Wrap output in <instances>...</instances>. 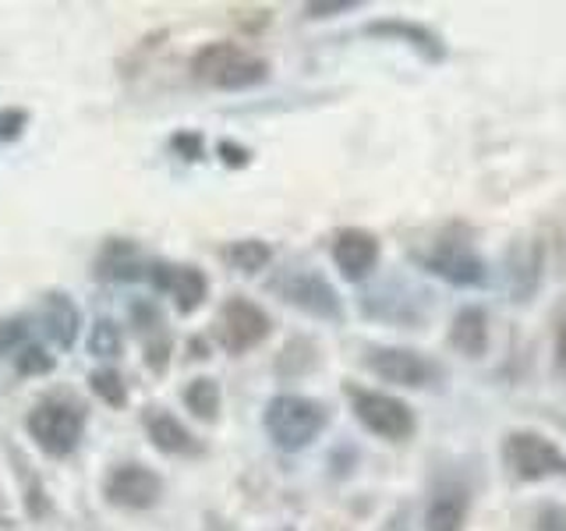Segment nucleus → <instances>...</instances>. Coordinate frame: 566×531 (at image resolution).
I'll return each instance as SVG.
<instances>
[{
	"label": "nucleus",
	"mask_w": 566,
	"mask_h": 531,
	"mask_svg": "<svg viewBox=\"0 0 566 531\" xmlns=\"http://www.w3.org/2000/svg\"><path fill=\"white\" fill-rule=\"evenodd\" d=\"M188 67L195 82L220 88V93H244V88H255L270 79V61H262L252 50L227 43V40L206 43L202 50H195Z\"/></svg>",
	"instance_id": "f257e3e1"
},
{
	"label": "nucleus",
	"mask_w": 566,
	"mask_h": 531,
	"mask_svg": "<svg viewBox=\"0 0 566 531\" xmlns=\"http://www.w3.org/2000/svg\"><path fill=\"white\" fill-rule=\"evenodd\" d=\"M265 436L273 439L276 450L297 454L312 447V442L326 433L329 425V407L305 394H276L262 412Z\"/></svg>",
	"instance_id": "f03ea898"
},
{
	"label": "nucleus",
	"mask_w": 566,
	"mask_h": 531,
	"mask_svg": "<svg viewBox=\"0 0 566 531\" xmlns=\"http://www.w3.org/2000/svg\"><path fill=\"white\" fill-rule=\"evenodd\" d=\"M344 394L365 433L379 436L386 442H407L415 436L418 418L411 412V404H403L400 397L382 394V389H368V386H344Z\"/></svg>",
	"instance_id": "7ed1b4c3"
},
{
	"label": "nucleus",
	"mask_w": 566,
	"mask_h": 531,
	"mask_svg": "<svg viewBox=\"0 0 566 531\" xmlns=\"http://www.w3.org/2000/svg\"><path fill=\"white\" fill-rule=\"evenodd\" d=\"M25 429L46 457H67L82 442L85 412L67 397H46L29 412Z\"/></svg>",
	"instance_id": "20e7f679"
},
{
	"label": "nucleus",
	"mask_w": 566,
	"mask_h": 531,
	"mask_svg": "<svg viewBox=\"0 0 566 531\" xmlns=\"http://www.w3.org/2000/svg\"><path fill=\"white\" fill-rule=\"evenodd\" d=\"M503 465L517 482H545L566 478V454L553 439L535 429H513L503 439Z\"/></svg>",
	"instance_id": "39448f33"
},
{
	"label": "nucleus",
	"mask_w": 566,
	"mask_h": 531,
	"mask_svg": "<svg viewBox=\"0 0 566 531\" xmlns=\"http://www.w3.org/2000/svg\"><path fill=\"white\" fill-rule=\"evenodd\" d=\"M365 368L376 379L389 386H403V389H429L447 379V368L436 358H424L415 347H368L365 354Z\"/></svg>",
	"instance_id": "423d86ee"
},
{
	"label": "nucleus",
	"mask_w": 566,
	"mask_h": 531,
	"mask_svg": "<svg viewBox=\"0 0 566 531\" xmlns=\"http://www.w3.org/2000/svg\"><path fill=\"white\" fill-rule=\"evenodd\" d=\"M270 291L280 301H287V305L301 309L305 315L323 319V323H340V319H344L340 294H336V288L318 270H283L270 283Z\"/></svg>",
	"instance_id": "0eeeda50"
},
{
	"label": "nucleus",
	"mask_w": 566,
	"mask_h": 531,
	"mask_svg": "<svg viewBox=\"0 0 566 531\" xmlns=\"http://www.w3.org/2000/svg\"><path fill=\"white\" fill-rule=\"evenodd\" d=\"M421 266L432 277L453 283V288H485L489 283V266L474 252L468 241L460 238H439L432 241L429 252L421 256Z\"/></svg>",
	"instance_id": "6e6552de"
},
{
	"label": "nucleus",
	"mask_w": 566,
	"mask_h": 531,
	"mask_svg": "<svg viewBox=\"0 0 566 531\" xmlns=\"http://www.w3.org/2000/svg\"><path fill=\"white\" fill-rule=\"evenodd\" d=\"M270 330H273L270 315L248 298H227L217 315V341L227 354H244L259 347L270 336Z\"/></svg>",
	"instance_id": "1a4fd4ad"
},
{
	"label": "nucleus",
	"mask_w": 566,
	"mask_h": 531,
	"mask_svg": "<svg viewBox=\"0 0 566 531\" xmlns=\"http://www.w3.org/2000/svg\"><path fill=\"white\" fill-rule=\"evenodd\" d=\"M103 496H106V503H114L120 510H149L159 503V496H164V478L153 468L128 460V465H117L106 471Z\"/></svg>",
	"instance_id": "9d476101"
},
{
	"label": "nucleus",
	"mask_w": 566,
	"mask_h": 531,
	"mask_svg": "<svg viewBox=\"0 0 566 531\" xmlns=\"http://www.w3.org/2000/svg\"><path fill=\"white\" fill-rule=\"evenodd\" d=\"M361 35L368 40H386V43H400L407 50H415L424 64H442L447 61V43L442 35L421 22H411V18H379V22H368L361 29Z\"/></svg>",
	"instance_id": "9b49d317"
},
{
	"label": "nucleus",
	"mask_w": 566,
	"mask_h": 531,
	"mask_svg": "<svg viewBox=\"0 0 566 531\" xmlns=\"http://www.w3.org/2000/svg\"><path fill=\"white\" fill-rule=\"evenodd\" d=\"M149 280L156 291H164L174 298V309L181 315H191L206 305L209 298V277L195 266H174V262H153Z\"/></svg>",
	"instance_id": "f8f14e48"
},
{
	"label": "nucleus",
	"mask_w": 566,
	"mask_h": 531,
	"mask_svg": "<svg viewBox=\"0 0 566 531\" xmlns=\"http://www.w3.org/2000/svg\"><path fill=\"white\" fill-rule=\"evenodd\" d=\"M329 256H333V266L340 270L344 280L361 283L379 266L382 244H379L376 235H371V230H365V227H347V230H336Z\"/></svg>",
	"instance_id": "ddd939ff"
},
{
	"label": "nucleus",
	"mask_w": 566,
	"mask_h": 531,
	"mask_svg": "<svg viewBox=\"0 0 566 531\" xmlns=\"http://www.w3.org/2000/svg\"><path fill=\"white\" fill-rule=\"evenodd\" d=\"M545 248L542 241H517L506 256V288L513 301H531L542 283Z\"/></svg>",
	"instance_id": "4468645a"
},
{
	"label": "nucleus",
	"mask_w": 566,
	"mask_h": 531,
	"mask_svg": "<svg viewBox=\"0 0 566 531\" xmlns=\"http://www.w3.org/2000/svg\"><path fill=\"white\" fill-rule=\"evenodd\" d=\"M471 492L460 482H439L424 507V531H464Z\"/></svg>",
	"instance_id": "2eb2a0df"
},
{
	"label": "nucleus",
	"mask_w": 566,
	"mask_h": 531,
	"mask_svg": "<svg viewBox=\"0 0 566 531\" xmlns=\"http://www.w3.org/2000/svg\"><path fill=\"white\" fill-rule=\"evenodd\" d=\"M146 433L149 442L167 457H195L202 454V442L188 433V425L181 418H174L164 407H149L146 412Z\"/></svg>",
	"instance_id": "dca6fc26"
},
{
	"label": "nucleus",
	"mask_w": 566,
	"mask_h": 531,
	"mask_svg": "<svg viewBox=\"0 0 566 531\" xmlns=\"http://www.w3.org/2000/svg\"><path fill=\"white\" fill-rule=\"evenodd\" d=\"M96 277L111 283H132L149 277V262L142 259L138 244L128 238H111L103 244V252L96 259Z\"/></svg>",
	"instance_id": "f3484780"
},
{
	"label": "nucleus",
	"mask_w": 566,
	"mask_h": 531,
	"mask_svg": "<svg viewBox=\"0 0 566 531\" xmlns=\"http://www.w3.org/2000/svg\"><path fill=\"white\" fill-rule=\"evenodd\" d=\"M43 326H46V336L61 351H71L82 333V315H78V305L71 301L64 291L57 294H46V305H43Z\"/></svg>",
	"instance_id": "a211bd4d"
},
{
	"label": "nucleus",
	"mask_w": 566,
	"mask_h": 531,
	"mask_svg": "<svg viewBox=\"0 0 566 531\" xmlns=\"http://www.w3.org/2000/svg\"><path fill=\"white\" fill-rule=\"evenodd\" d=\"M450 344L464 358H482L489 351V315L478 305H464L450 323Z\"/></svg>",
	"instance_id": "6ab92c4d"
},
{
	"label": "nucleus",
	"mask_w": 566,
	"mask_h": 531,
	"mask_svg": "<svg viewBox=\"0 0 566 531\" xmlns=\"http://www.w3.org/2000/svg\"><path fill=\"white\" fill-rule=\"evenodd\" d=\"M318 365V347L308 341V336H291L283 344L280 358H276V376L280 379H301Z\"/></svg>",
	"instance_id": "aec40b11"
},
{
	"label": "nucleus",
	"mask_w": 566,
	"mask_h": 531,
	"mask_svg": "<svg viewBox=\"0 0 566 531\" xmlns=\"http://www.w3.org/2000/svg\"><path fill=\"white\" fill-rule=\"evenodd\" d=\"M223 259H227L230 266H234L238 273L255 277L259 270H265V266H270L273 248L265 244V241H259V238H244V241L227 244V248H223Z\"/></svg>",
	"instance_id": "412c9836"
},
{
	"label": "nucleus",
	"mask_w": 566,
	"mask_h": 531,
	"mask_svg": "<svg viewBox=\"0 0 566 531\" xmlns=\"http://www.w3.org/2000/svg\"><path fill=\"white\" fill-rule=\"evenodd\" d=\"M220 404H223V394H220V383L217 379H191L185 386V407L202 421H217L220 418Z\"/></svg>",
	"instance_id": "4be33fe9"
},
{
	"label": "nucleus",
	"mask_w": 566,
	"mask_h": 531,
	"mask_svg": "<svg viewBox=\"0 0 566 531\" xmlns=\"http://www.w3.org/2000/svg\"><path fill=\"white\" fill-rule=\"evenodd\" d=\"M88 351H93L96 358H117L124 351V336L114 319H96V323L88 326Z\"/></svg>",
	"instance_id": "5701e85b"
},
{
	"label": "nucleus",
	"mask_w": 566,
	"mask_h": 531,
	"mask_svg": "<svg viewBox=\"0 0 566 531\" xmlns=\"http://www.w3.org/2000/svg\"><path fill=\"white\" fill-rule=\"evenodd\" d=\"M88 386H93V394L106 407H124V404H128V386H124L117 368H96L93 376H88Z\"/></svg>",
	"instance_id": "b1692460"
},
{
	"label": "nucleus",
	"mask_w": 566,
	"mask_h": 531,
	"mask_svg": "<svg viewBox=\"0 0 566 531\" xmlns=\"http://www.w3.org/2000/svg\"><path fill=\"white\" fill-rule=\"evenodd\" d=\"M14 368H18V376H46L53 368V354H46L40 344H25L14 354Z\"/></svg>",
	"instance_id": "393cba45"
},
{
	"label": "nucleus",
	"mask_w": 566,
	"mask_h": 531,
	"mask_svg": "<svg viewBox=\"0 0 566 531\" xmlns=\"http://www.w3.org/2000/svg\"><path fill=\"white\" fill-rule=\"evenodd\" d=\"M531 531H566V507L548 500L531 510Z\"/></svg>",
	"instance_id": "a878e982"
},
{
	"label": "nucleus",
	"mask_w": 566,
	"mask_h": 531,
	"mask_svg": "<svg viewBox=\"0 0 566 531\" xmlns=\"http://www.w3.org/2000/svg\"><path fill=\"white\" fill-rule=\"evenodd\" d=\"M170 351H174V341H170V333H153L149 341H146V365L153 368V372H167V365H170Z\"/></svg>",
	"instance_id": "bb28decb"
},
{
	"label": "nucleus",
	"mask_w": 566,
	"mask_h": 531,
	"mask_svg": "<svg viewBox=\"0 0 566 531\" xmlns=\"http://www.w3.org/2000/svg\"><path fill=\"white\" fill-rule=\"evenodd\" d=\"M25 319H8V323H0V354H18L25 347Z\"/></svg>",
	"instance_id": "cd10ccee"
},
{
	"label": "nucleus",
	"mask_w": 566,
	"mask_h": 531,
	"mask_svg": "<svg viewBox=\"0 0 566 531\" xmlns=\"http://www.w3.org/2000/svg\"><path fill=\"white\" fill-rule=\"evenodd\" d=\"M361 0H312L305 4L308 18H336V14H347V11H358Z\"/></svg>",
	"instance_id": "c85d7f7f"
},
{
	"label": "nucleus",
	"mask_w": 566,
	"mask_h": 531,
	"mask_svg": "<svg viewBox=\"0 0 566 531\" xmlns=\"http://www.w3.org/2000/svg\"><path fill=\"white\" fill-rule=\"evenodd\" d=\"M132 319L138 323V333H159V326H164V319H159V309L153 305V301H138V305H132Z\"/></svg>",
	"instance_id": "c756f323"
},
{
	"label": "nucleus",
	"mask_w": 566,
	"mask_h": 531,
	"mask_svg": "<svg viewBox=\"0 0 566 531\" xmlns=\"http://www.w3.org/2000/svg\"><path fill=\"white\" fill-rule=\"evenodd\" d=\"M217 153H220V159H223V167H248V164H252V149L241 146V142L223 138L220 146H217Z\"/></svg>",
	"instance_id": "7c9ffc66"
},
{
	"label": "nucleus",
	"mask_w": 566,
	"mask_h": 531,
	"mask_svg": "<svg viewBox=\"0 0 566 531\" xmlns=\"http://www.w3.org/2000/svg\"><path fill=\"white\" fill-rule=\"evenodd\" d=\"M170 146L177 156H185V159H202V135L199 132H177L170 138Z\"/></svg>",
	"instance_id": "2f4dec72"
},
{
	"label": "nucleus",
	"mask_w": 566,
	"mask_h": 531,
	"mask_svg": "<svg viewBox=\"0 0 566 531\" xmlns=\"http://www.w3.org/2000/svg\"><path fill=\"white\" fill-rule=\"evenodd\" d=\"M29 114L25 111H0V142H14L25 132Z\"/></svg>",
	"instance_id": "473e14b6"
},
{
	"label": "nucleus",
	"mask_w": 566,
	"mask_h": 531,
	"mask_svg": "<svg viewBox=\"0 0 566 531\" xmlns=\"http://www.w3.org/2000/svg\"><path fill=\"white\" fill-rule=\"evenodd\" d=\"M556 372L566 379V319H563L559 330H556Z\"/></svg>",
	"instance_id": "72a5a7b5"
},
{
	"label": "nucleus",
	"mask_w": 566,
	"mask_h": 531,
	"mask_svg": "<svg viewBox=\"0 0 566 531\" xmlns=\"http://www.w3.org/2000/svg\"><path fill=\"white\" fill-rule=\"evenodd\" d=\"M191 358H209V344L206 341H191Z\"/></svg>",
	"instance_id": "f704fd0d"
},
{
	"label": "nucleus",
	"mask_w": 566,
	"mask_h": 531,
	"mask_svg": "<svg viewBox=\"0 0 566 531\" xmlns=\"http://www.w3.org/2000/svg\"><path fill=\"white\" fill-rule=\"evenodd\" d=\"M318 531H350V528H344V524H336V521H323V524H318Z\"/></svg>",
	"instance_id": "c9c22d12"
},
{
	"label": "nucleus",
	"mask_w": 566,
	"mask_h": 531,
	"mask_svg": "<svg viewBox=\"0 0 566 531\" xmlns=\"http://www.w3.org/2000/svg\"><path fill=\"white\" fill-rule=\"evenodd\" d=\"M0 518H4V500H0Z\"/></svg>",
	"instance_id": "e433bc0d"
},
{
	"label": "nucleus",
	"mask_w": 566,
	"mask_h": 531,
	"mask_svg": "<svg viewBox=\"0 0 566 531\" xmlns=\"http://www.w3.org/2000/svg\"><path fill=\"white\" fill-rule=\"evenodd\" d=\"M280 531H294V528H280Z\"/></svg>",
	"instance_id": "4c0bfd02"
}]
</instances>
